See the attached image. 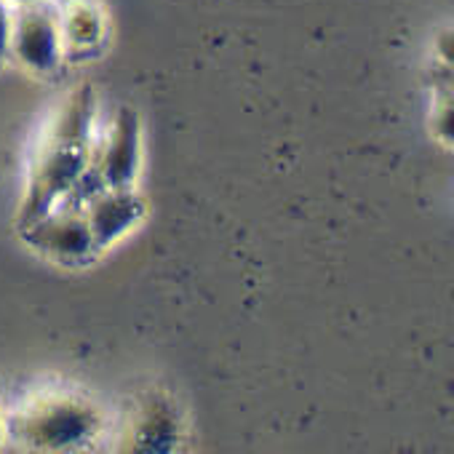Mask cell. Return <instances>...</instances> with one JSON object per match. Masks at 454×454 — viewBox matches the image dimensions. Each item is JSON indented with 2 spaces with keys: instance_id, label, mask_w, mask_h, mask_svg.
I'll list each match as a JSON object with an SVG mask.
<instances>
[{
  "instance_id": "6da1fadb",
  "label": "cell",
  "mask_w": 454,
  "mask_h": 454,
  "mask_svg": "<svg viewBox=\"0 0 454 454\" xmlns=\"http://www.w3.org/2000/svg\"><path fill=\"white\" fill-rule=\"evenodd\" d=\"M9 51L27 65L30 70H49L57 65L62 51V33L57 14L41 4L20 6L17 14H12V43Z\"/></svg>"
},
{
  "instance_id": "7a4b0ae2",
  "label": "cell",
  "mask_w": 454,
  "mask_h": 454,
  "mask_svg": "<svg viewBox=\"0 0 454 454\" xmlns=\"http://www.w3.org/2000/svg\"><path fill=\"white\" fill-rule=\"evenodd\" d=\"M59 33L67 43H75V46L94 43L99 35V12L89 6L86 0H73L59 17Z\"/></svg>"
},
{
  "instance_id": "3957f363",
  "label": "cell",
  "mask_w": 454,
  "mask_h": 454,
  "mask_svg": "<svg viewBox=\"0 0 454 454\" xmlns=\"http://www.w3.org/2000/svg\"><path fill=\"white\" fill-rule=\"evenodd\" d=\"M9 43H12V12L6 0H0V65L9 57Z\"/></svg>"
},
{
  "instance_id": "277c9868",
  "label": "cell",
  "mask_w": 454,
  "mask_h": 454,
  "mask_svg": "<svg viewBox=\"0 0 454 454\" xmlns=\"http://www.w3.org/2000/svg\"><path fill=\"white\" fill-rule=\"evenodd\" d=\"M6 4H17V6H27V4H41V0H6Z\"/></svg>"
}]
</instances>
